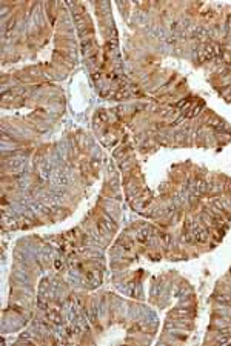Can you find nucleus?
Listing matches in <instances>:
<instances>
[{
    "label": "nucleus",
    "mask_w": 231,
    "mask_h": 346,
    "mask_svg": "<svg viewBox=\"0 0 231 346\" xmlns=\"http://www.w3.org/2000/svg\"><path fill=\"white\" fill-rule=\"evenodd\" d=\"M217 54H219V48H217L216 45H210V46H207L203 51H200V54H199V60H200V62L211 60V59H214Z\"/></svg>",
    "instance_id": "nucleus-1"
},
{
    "label": "nucleus",
    "mask_w": 231,
    "mask_h": 346,
    "mask_svg": "<svg viewBox=\"0 0 231 346\" xmlns=\"http://www.w3.org/2000/svg\"><path fill=\"white\" fill-rule=\"evenodd\" d=\"M194 238L199 242V243H205L207 238H208V232L205 229H196L194 232Z\"/></svg>",
    "instance_id": "nucleus-2"
},
{
    "label": "nucleus",
    "mask_w": 231,
    "mask_h": 346,
    "mask_svg": "<svg viewBox=\"0 0 231 346\" xmlns=\"http://www.w3.org/2000/svg\"><path fill=\"white\" fill-rule=\"evenodd\" d=\"M46 317L49 318L51 322H54V323H60V315H59V311L57 309H48L46 311Z\"/></svg>",
    "instance_id": "nucleus-3"
},
{
    "label": "nucleus",
    "mask_w": 231,
    "mask_h": 346,
    "mask_svg": "<svg viewBox=\"0 0 231 346\" xmlns=\"http://www.w3.org/2000/svg\"><path fill=\"white\" fill-rule=\"evenodd\" d=\"M217 302L222 303V305H231V297H229V295H225V294L217 295Z\"/></svg>",
    "instance_id": "nucleus-4"
},
{
    "label": "nucleus",
    "mask_w": 231,
    "mask_h": 346,
    "mask_svg": "<svg viewBox=\"0 0 231 346\" xmlns=\"http://www.w3.org/2000/svg\"><path fill=\"white\" fill-rule=\"evenodd\" d=\"M189 314H191V312L186 311V309H177V311H174L171 315H173V317H176V315H179V317H188Z\"/></svg>",
    "instance_id": "nucleus-5"
},
{
    "label": "nucleus",
    "mask_w": 231,
    "mask_h": 346,
    "mask_svg": "<svg viewBox=\"0 0 231 346\" xmlns=\"http://www.w3.org/2000/svg\"><path fill=\"white\" fill-rule=\"evenodd\" d=\"M148 238H149V232L146 231V229H142L140 232H139V240H148Z\"/></svg>",
    "instance_id": "nucleus-6"
},
{
    "label": "nucleus",
    "mask_w": 231,
    "mask_h": 346,
    "mask_svg": "<svg viewBox=\"0 0 231 346\" xmlns=\"http://www.w3.org/2000/svg\"><path fill=\"white\" fill-rule=\"evenodd\" d=\"M202 108H203V105H202V103H200V105H197L196 108H193V111H191V112L188 114V117H193V115H197V114H199V111H200Z\"/></svg>",
    "instance_id": "nucleus-7"
},
{
    "label": "nucleus",
    "mask_w": 231,
    "mask_h": 346,
    "mask_svg": "<svg viewBox=\"0 0 231 346\" xmlns=\"http://www.w3.org/2000/svg\"><path fill=\"white\" fill-rule=\"evenodd\" d=\"M217 341H219L220 344H229L231 343V335H228V337H219V338H217Z\"/></svg>",
    "instance_id": "nucleus-8"
},
{
    "label": "nucleus",
    "mask_w": 231,
    "mask_h": 346,
    "mask_svg": "<svg viewBox=\"0 0 231 346\" xmlns=\"http://www.w3.org/2000/svg\"><path fill=\"white\" fill-rule=\"evenodd\" d=\"M12 25H14V19H11V22H8V26H6V28H8V29H11V28H12Z\"/></svg>",
    "instance_id": "nucleus-9"
},
{
    "label": "nucleus",
    "mask_w": 231,
    "mask_h": 346,
    "mask_svg": "<svg viewBox=\"0 0 231 346\" xmlns=\"http://www.w3.org/2000/svg\"><path fill=\"white\" fill-rule=\"evenodd\" d=\"M56 268H57V269L62 268V262H56Z\"/></svg>",
    "instance_id": "nucleus-10"
}]
</instances>
